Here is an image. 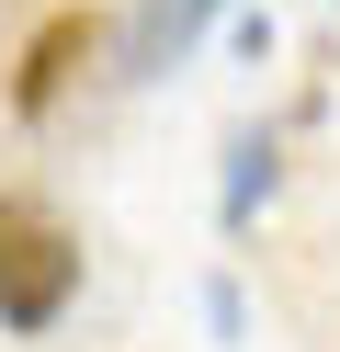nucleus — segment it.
Masks as SVG:
<instances>
[{
    "instance_id": "obj_1",
    "label": "nucleus",
    "mask_w": 340,
    "mask_h": 352,
    "mask_svg": "<svg viewBox=\"0 0 340 352\" xmlns=\"http://www.w3.org/2000/svg\"><path fill=\"white\" fill-rule=\"evenodd\" d=\"M80 284H91V250H80V228H68L45 193H0V329L12 341H45V329L80 307Z\"/></svg>"
},
{
    "instance_id": "obj_2",
    "label": "nucleus",
    "mask_w": 340,
    "mask_h": 352,
    "mask_svg": "<svg viewBox=\"0 0 340 352\" xmlns=\"http://www.w3.org/2000/svg\"><path fill=\"white\" fill-rule=\"evenodd\" d=\"M102 34H113L102 0H45L34 23H23L12 69H0V114H12V125H57V114H68V91L102 69Z\"/></svg>"
},
{
    "instance_id": "obj_3",
    "label": "nucleus",
    "mask_w": 340,
    "mask_h": 352,
    "mask_svg": "<svg viewBox=\"0 0 340 352\" xmlns=\"http://www.w3.org/2000/svg\"><path fill=\"white\" fill-rule=\"evenodd\" d=\"M272 182H284V148H272V125L227 137V193H216V228H227V239H249V216L272 205Z\"/></svg>"
},
{
    "instance_id": "obj_4",
    "label": "nucleus",
    "mask_w": 340,
    "mask_h": 352,
    "mask_svg": "<svg viewBox=\"0 0 340 352\" xmlns=\"http://www.w3.org/2000/svg\"><path fill=\"white\" fill-rule=\"evenodd\" d=\"M204 12H227V0H148V69H159L170 46H193V23H204Z\"/></svg>"
}]
</instances>
